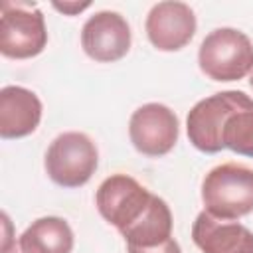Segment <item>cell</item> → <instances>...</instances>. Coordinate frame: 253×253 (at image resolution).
I'll list each match as a JSON object with an SVG mask.
<instances>
[{"label":"cell","instance_id":"obj_1","mask_svg":"<svg viewBox=\"0 0 253 253\" xmlns=\"http://www.w3.org/2000/svg\"><path fill=\"white\" fill-rule=\"evenodd\" d=\"M204 210L219 219L237 221L253 211V170L237 162L211 168L202 182Z\"/></svg>","mask_w":253,"mask_h":253},{"label":"cell","instance_id":"obj_2","mask_svg":"<svg viewBox=\"0 0 253 253\" xmlns=\"http://www.w3.org/2000/svg\"><path fill=\"white\" fill-rule=\"evenodd\" d=\"M198 65L211 81H239L253 69V43L241 30L217 28L200 43Z\"/></svg>","mask_w":253,"mask_h":253},{"label":"cell","instance_id":"obj_3","mask_svg":"<svg viewBox=\"0 0 253 253\" xmlns=\"http://www.w3.org/2000/svg\"><path fill=\"white\" fill-rule=\"evenodd\" d=\"M43 166L49 180L57 186L79 188L95 174L99 166V150L85 132L69 130L51 140Z\"/></svg>","mask_w":253,"mask_h":253},{"label":"cell","instance_id":"obj_4","mask_svg":"<svg viewBox=\"0 0 253 253\" xmlns=\"http://www.w3.org/2000/svg\"><path fill=\"white\" fill-rule=\"evenodd\" d=\"M0 53L10 59H30L47 45V30L36 4L2 2L0 6Z\"/></svg>","mask_w":253,"mask_h":253},{"label":"cell","instance_id":"obj_5","mask_svg":"<svg viewBox=\"0 0 253 253\" xmlns=\"http://www.w3.org/2000/svg\"><path fill=\"white\" fill-rule=\"evenodd\" d=\"M154 194L128 174H113L101 182L95 206L101 217L119 233L130 229L150 208Z\"/></svg>","mask_w":253,"mask_h":253},{"label":"cell","instance_id":"obj_6","mask_svg":"<svg viewBox=\"0 0 253 253\" xmlns=\"http://www.w3.org/2000/svg\"><path fill=\"white\" fill-rule=\"evenodd\" d=\"M249 99L243 91H221L198 101L186 119V130L190 142L206 154H215L223 150L221 128L231 111Z\"/></svg>","mask_w":253,"mask_h":253},{"label":"cell","instance_id":"obj_7","mask_svg":"<svg viewBox=\"0 0 253 253\" xmlns=\"http://www.w3.org/2000/svg\"><path fill=\"white\" fill-rule=\"evenodd\" d=\"M128 136L140 154L164 156L178 142L180 123L170 107L162 103H146L130 115Z\"/></svg>","mask_w":253,"mask_h":253},{"label":"cell","instance_id":"obj_8","mask_svg":"<svg viewBox=\"0 0 253 253\" xmlns=\"http://www.w3.org/2000/svg\"><path fill=\"white\" fill-rule=\"evenodd\" d=\"M130 42L132 34L128 22L113 10L95 12L81 28V47L99 63L123 59L130 49Z\"/></svg>","mask_w":253,"mask_h":253},{"label":"cell","instance_id":"obj_9","mask_svg":"<svg viewBox=\"0 0 253 253\" xmlns=\"http://www.w3.org/2000/svg\"><path fill=\"white\" fill-rule=\"evenodd\" d=\"M196 14L194 10L176 0L158 2L150 8L146 16V36L148 42L160 51H178L186 47L196 34Z\"/></svg>","mask_w":253,"mask_h":253},{"label":"cell","instance_id":"obj_10","mask_svg":"<svg viewBox=\"0 0 253 253\" xmlns=\"http://www.w3.org/2000/svg\"><path fill=\"white\" fill-rule=\"evenodd\" d=\"M192 239L202 253H253V231L249 227L213 217L206 210L194 219Z\"/></svg>","mask_w":253,"mask_h":253},{"label":"cell","instance_id":"obj_11","mask_svg":"<svg viewBox=\"0 0 253 253\" xmlns=\"http://www.w3.org/2000/svg\"><path fill=\"white\" fill-rule=\"evenodd\" d=\"M42 121V101L20 85H8L0 91V136L22 138L32 134Z\"/></svg>","mask_w":253,"mask_h":253},{"label":"cell","instance_id":"obj_12","mask_svg":"<svg viewBox=\"0 0 253 253\" xmlns=\"http://www.w3.org/2000/svg\"><path fill=\"white\" fill-rule=\"evenodd\" d=\"M73 241V231L63 217L45 215L32 221L0 253H71Z\"/></svg>","mask_w":253,"mask_h":253},{"label":"cell","instance_id":"obj_13","mask_svg":"<svg viewBox=\"0 0 253 253\" xmlns=\"http://www.w3.org/2000/svg\"><path fill=\"white\" fill-rule=\"evenodd\" d=\"M172 211L168 204L154 196L146 213L123 235L126 247H156L172 239Z\"/></svg>","mask_w":253,"mask_h":253},{"label":"cell","instance_id":"obj_14","mask_svg":"<svg viewBox=\"0 0 253 253\" xmlns=\"http://www.w3.org/2000/svg\"><path fill=\"white\" fill-rule=\"evenodd\" d=\"M223 148L235 154L253 158V99L249 97L235 111H231L221 128Z\"/></svg>","mask_w":253,"mask_h":253},{"label":"cell","instance_id":"obj_15","mask_svg":"<svg viewBox=\"0 0 253 253\" xmlns=\"http://www.w3.org/2000/svg\"><path fill=\"white\" fill-rule=\"evenodd\" d=\"M126 251L128 253H182V249L174 237L156 247H126Z\"/></svg>","mask_w":253,"mask_h":253},{"label":"cell","instance_id":"obj_16","mask_svg":"<svg viewBox=\"0 0 253 253\" xmlns=\"http://www.w3.org/2000/svg\"><path fill=\"white\" fill-rule=\"evenodd\" d=\"M53 8L59 10V12H63V14L73 16V14H77V12L85 10V8H89V2H83V4H77V2H63V4L53 2Z\"/></svg>","mask_w":253,"mask_h":253},{"label":"cell","instance_id":"obj_17","mask_svg":"<svg viewBox=\"0 0 253 253\" xmlns=\"http://www.w3.org/2000/svg\"><path fill=\"white\" fill-rule=\"evenodd\" d=\"M249 85L253 87V69H251V73H249Z\"/></svg>","mask_w":253,"mask_h":253}]
</instances>
